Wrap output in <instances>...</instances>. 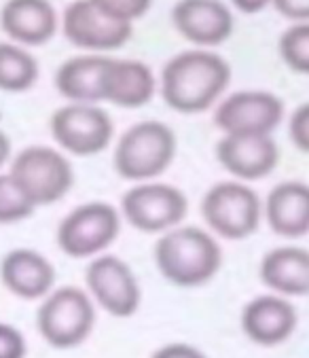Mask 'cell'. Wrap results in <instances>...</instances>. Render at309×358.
Wrapping results in <instances>:
<instances>
[{
	"mask_svg": "<svg viewBox=\"0 0 309 358\" xmlns=\"http://www.w3.org/2000/svg\"><path fill=\"white\" fill-rule=\"evenodd\" d=\"M229 62L208 49H191L174 55L161 70V98L182 115L208 110L229 87Z\"/></svg>",
	"mask_w": 309,
	"mask_h": 358,
	"instance_id": "obj_1",
	"label": "cell"
},
{
	"mask_svg": "<svg viewBox=\"0 0 309 358\" xmlns=\"http://www.w3.org/2000/svg\"><path fill=\"white\" fill-rule=\"evenodd\" d=\"M152 259L170 284L197 289L220 271L222 248L210 231L187 225L161 234L154 244Z\"/></svg>",
	"mask_w": 309,
	"mask_h": 358,
	"instance_id": "obj_2",
	"label": "cell"
},
{
	"mask_svg": "<svg viewBox=\"0 0 309 358\" xmlns=\"http://www.w3.org/2000/svg\"><path fill=\"white\" fill-rule=\"evenodd\" d=\"M178 140L170 125L161 121H140L117 142L113 166L129 182H150L161 176L176 159Z\"/></svg>",
	"mask_w": 309,
	"mask_h": 358,
	"instance_id": "obj_3",
	"label": "cell"
},
{
	"mask_svg": "<svg viewBox=\"0 0 309 358\" xmlns=\"http://www.w3.org/2000/svg\"><path fill=\"white\" fill-rule=\"evenodd\" d=\"M96 327V303L79 286L53 289L36 312L41 337L55 350L79 348L89 339Z\"/></svg>",
	"mask_w": 309,
	"mask_h": 358,
	"instance_id": "obj_4",
	"label": "cell"
},
{
	"mask_svg": "<svg viewBox=\"0 0 309 358\" xmlns=\"http://www.w3.org/2000/svg\"><path fill=\"white\" fill-rule=\"evenodd\" d=\"M201 217L208 229L224 240L250 238L263 219L259 193L240 180H224L210 187L201 199Z\"/></svg>",
	"mask_w": 309,
	"mask_h": 358,
	"instance_id": "obj_5",
	"label": "cell"
},
{
	"mask_svg": "<svg viewBox=\"0 0 309 358\" xmlns=\"http://www.w3.org/2000/svg\"><path fill=\"white\" fill-rule=\"evenodd\" d=\"M9 176L34 208L59 201L74 185V170L68 157L41 145L22 149L11 162Z\"/></svg>",
	"mask_w": 309,
	"mask_h": 358,
	"instance_id": "obj_6",
	"label": "cell"
},
{
	"mask_svg": "<svg viewBox=\"0 0 309 358\" xmlns=\"http://www.w3.org/2000/svg\"><path fill=\"white\" fill-rule=\"evenodd\" d=\"M121 212L106 201H87L70 210L57 227V246L72 259L104 255L121 231Z\"/></svg>",
	"mask_w": 309,
	"mask_h": 358,
	"instance_id": "obj_7",
	"label": "cell"
},
{
	"mask_svg": "<svg viewBox=\"0 0 309 358\" xmlns=\"http://www.w3.org/2000/svg\"><path fill=\"white\" fill-rule=\"evenodd\" d=\"M121 219L142 234H166L178 227L187 212V195L168 182H138L121 197Z\"/></svg>",
	"mask_w": 309,
	"mask_h": 358,
	"instance_id": "obj_8",
	"label": "cell"
},
{
	"mask_svg": "<svg viewBox=\"0 0 309 358\" xmlns=\"http://www.w3.org/2000/svg\"><path fill=\"white\" fill-rule=\"evenodd\" d=\"M51 136L57 147L76 157H92L108 149L115 136L110 115L98 104H66L51 115Z\"/></svg>",
	"mask_w": 309,
	"mask_h": 358,
	"instance_id": "obj_9",
	"label": "cell"
},
{
	"mask_svg": "<svg viewBox=\"0 0 309 358\" xmlns=\"http://www.w3.org/2000/svg\"><path fill=\"white\" fill-rule=\"evenodd\" d=\"M87 293L96 306L115 318H131L142 303V289L131 267L115 257H94L85 269Z\"/></svg>",
	"mask_w": 309,
	"mask_h": 358,
	"instance_id": "obj_10",
	"label": "cell"
},
{
	"mask_svg": "<svg viewBox=\"0 0 309 358\" xmlns=\"http://www.w3.org/2000/svg\"><path fill=\"white\" fill-rule=\"evenodd\" d=\"M284 119V102L269 92L248 90L227 96L216 113L214 123L222 134H261L271 136Z\"/></svg>",
	"mask_w": 309,
	"mask_h": 358,
	"instance_id": "obj_11",
	"label": "cell"
},
{
	"mask_svg": "<svg viewBox=\"0 0 309 358\" xmlns=\"http://www.w3.org/2000/svg\"><path fill=\"white\" fill-rule=\"evenodd\" d=\"M64 36L79 49L104 53L121 49L134 34L131 24H121L106 17L92 0H74L64 11Z\"/></svg>",
	"mask_w": 309,
	"mask_h": 358,
	"instance_id": "obj_12",
	"label": "cell"
},
{
	"mask_svg": "<svg viewBox=\"0 0 309 358\" xmlns=\"http://www.w3.org/2000/svg\"><path fill=\"white\" fill-rule=\"evenodd\" d=\"M218 164L240 182L261 180L280 164V149L273 136L224 134L216 145Z\"/></svg>",
	"mask_w": 309,
	"mask_h": 358,
	"instance_id": "obj_13",
	"label": "cell"
},
{
	"mask_svg": "<svg viewBox=\"0 0 309 358\" xmlns=\"http://www.w3.org/2000/svg\"><path fill=\"white\" fill-rule=\"evenodd\" d=\"M240 324L252 343L273 348L292 337L299 324V314L286 297L269 293L259 295L244 306Z\"/></svg>",
	"mask_w": 309,
	"mask_h": 358,
	"instance_id": "obj_14",
	"label": "cell"
},
{
	"mask_svg": "<svg viewBox=\"0 0 309 358\" xmlns=\"http://www.w3.org/2000/svg\"><path fill=\"white\" fill-rule=\"evenodd\" d=\"M172 24L180 36L199 47L222 45L233 32V15L222 0H178Z\"/></svg>",
	"mask_w": 309,
	"mask_h": 358,
	"instance_id": "obj_15",
	"label": "cell"
},
{
	"mask_svg": "<svg viewBox=\"0 0 309 358\" xmlns=\"http://www.w3.org/2000/svg\"><path fill=\"white\" fill-rule=\"evenodd\" d=\"M0 280L11 295L36 301L53 291L55 267L45 255L32 248H13L0 261Z\"/></svg>",
	"mask_w": 309,
	"mask_h": 358,
	"instance_id": "obj_16",
	"label": "cell"
},
{
	"mask_svg": "<svg viewBox=\"0 0 309 358\" xmlns=\"http://www.w3.org/2000/svg\"><path fill=\"white\" fill-rule=\"evenodd\" d=\"M154 92L157 79L150 66L138 59L108 57L102 73V102L121 108H140L152 100Z\"/></svg>",
	"mask_w": 309,
	"mask_h": 358,
	"instance_id": "obj_17",
	"label": "cell"
},
{
	"mask_svg": "<svg viewBox=\"0 0 309 358\" xmlns=\"http://www.w3.org/2000/svg\"><path fill=\"white\" fill-rule=\"evenodd\" d=\"M0 28L15 45L41 47L57 32V13L49 0H7Z\"/></svg>",
	"mask_w": 309,
	"mask_h": 358,
	"instance_id": "obj_18",
	"label": "cell"
},
{
	"mask_svg": "<svg viewBox=\"0 0 309 358\" xmlns=\"http://www.w3.org/2000/svg\"><path fill=\"white\" fill-rule=\"evenodd\" d=\"M263 217L273 234L282 238H303L309 234V185L284 180L275 185L265 203Z\"/></svg>",
	"mask_w": 309,
	"mask_h": 358,
	"instance_id": "obj_19",
	"label": "cell"
},
{
	"mask_svg": "<svg viewBox=\"0 0 309 358\" xmlns=\"http://www.w3.org/2000/svg\"><path fill=\"white\" fill-rule=\"evenodd\" d=\"M261 282L280 297L309 295V250L301 246L271 248L259 267Z\"/></svg>",
	"mask_w": 309,
	"mask_h": 358,
	"instance_id": "obj_20",
	"label": "cell"
},
{
	"mask_svg": "<svg viewBox=\"0 0 309 358\" xmlns=\"http://www.w3.org/2000/svg\"><path fill=\"white\" fill-rule=\"evenodd\" d=\"M108 57L100 53L66 59L55 73L57 92L74 104L102 102V73Z\"/></svg>",
	"mask_w": 309,
	"mask_h": 358,
	"instance_id": "obj_21",
	"label": "cell"
},
{
	"mask_svg": "<svg viewBox=\"0 0 309 358\" xmlns=\"http://www.w3.org/2000/svg\"><path fill=\"white\" fill-rule=\"evenodd\" d=\"M38 81L36 57L15 43H0V90L22 94Z\"/></svg>",
	"mask_w": 309,
	"mask_h": 358,
	"instance_id": "obj_22",
	"label": "cell"
},
{
	"mask_svg": "<svg viewBox=\"0 0 309 358\" xmlns=\"http://www.w3.org/2000/svg\"><path fill=\"white\" fill-rule=\"evenodd\" d=\"M280 55L299 75H309V22L294 24L280 36Z\"/></svg>",
	"mask_w": 309,
	"mask_h": 358,
	"instance_id": "obj_23",
	"label": "cell"
},
{
	"mask_svg": "<svg viewBox=\"0 0 309 358\" xmlns=\"http://www.w3.org/2000/svg\"><path fill=\"white\" fill-rule=\"evenodd\" d=\"M36 208L28 201L15 180L7 174H0V225H13L32 217Z\"/></svg>",
	"mask_w": 309,
	"mask_h": 358,
	"instance_id": "obj_24",
	"label": "cell"
},
{
	"mask_svg": "<svg viewBox=\"0 0 309 358\" xmlns=\"http://www.w3.org/2000/svg\"><path fill=\"white\" fill-rule=\"evenodd\" d=\"M92 3L106 17L121 24H134L148 13L152 0H92Z\"/></svg>",
	"mask_w": 309,
	"mask_h": 358,
	"instance_id": "obj_25",
	"label": "cell"
},
{
	"mask_svg": "<svg viewBox=\"0 0 309 358\" xmlns=\"http://www.w3.org/2000/svg\"><path fill=\"white\" fill-rule=\"evenodd\" d=\"M26 354L28 343L24 333L9 322H0V358H26Z\"/></svg>",
	"mask_w": 309,
	"mask_h": 358,
	"instance_id": "obj_26",
	"label": "cell"
},
{
	"mask_svg": "<svg viewBox=\"0 0 309 358\" xmlns=\"http://www.w3.org/2000/svg\"><path fill=\"white\" fill-rule=\"evenodd\" d=\"M288 134H290V142L292 145L309 155V102L301 104L292 117H290V123H288Z\"/></svg>",
	"mask_w": 309,
	"mask_h": 358,
	"instance_id": "obj_27",
	"label": "cell"
},
{
	"mask_svg": "<svg viewBox=\"0 0 309 358\" xmlns=\"http://www.w3.org/2000/svg\"><path fill=\"white\" fill-rule=\"evenodd\" d=\"M271 5L282 17L292 20L294 24L309 22V0H271Z\"/></svg>",
	"mask_w": 309,
	"mask_h": 358,
	"instance_id": "obj_28",
	"label": "cell"
},
{
	"mask_svg": "<svg viewBox=\"0 0 309 358\" xmlns=\"http://www.w3.org/2000/svg\"><path fill=\"white\" fill-rule=\"evenodd\" d=\"M150 358H208V356L191 343L176 341V343H166L157 348L150 354Z\"/></svg>",
	"mask_w": 309,
	"mask_h": 358,
	"instance_id": "obj_29",
	"label": "cell"
},
{
	"mask_svg": "<svg viewBox=\"0 0 309 358\" xmlns=\"http://www.w3.org/2000/svg\"><path fill=\"white\" fill-rule=\"evenodd\" d=\"M231 3L236 5V9H240L242 13L246 15H254L259 11H263L271 0H231Z\"/></svg>",
	"mask_w": 309,
	"mask_h": 358,
	"instance_id": "obj_30",
	"label": "cell"
},
{
	"mask_svg": "<svg viewBox=\"0 0 309 358\" xmlns=\"http://www.w3.org/2000/svg\"><path fill=\"white\" fill-rule=\"evenodd\" d=\"M11 157V140L5 131H0V166H5Z\"/></svg>",
	"mask_w": 309,
	"mask_h": 358,
	"instance_id": "obj_31",
	"label": "cell"
}]
</instances>
